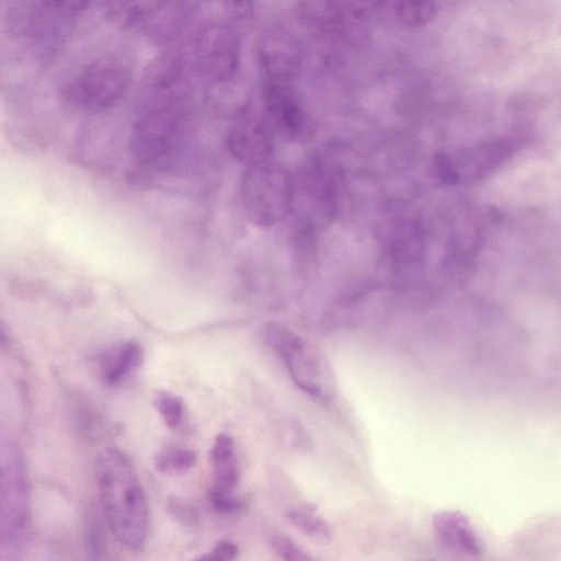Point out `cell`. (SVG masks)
<instances>
[{
    "mask_svg": "<svg viewBox=\"0 0 561 561\" xmlns=\"http://www.w3.org/2000/svg\"><path fill=\"white\" fill-rule=\"evenodd\" d=\"M196 462L197 454L184 447H165L156 457V467L161 472H185Z\"/></svg>",
    "mask_w": 561,
    "mask_h": 561,
    "instance_id": "d6986e66",
    "label": "cell"
},
{
    "mask_svg": "<svg viewBox=\"0 0 561 561\" xmlns=\"http://www.w3.org/2000/svg\"><path fill=\"white\" fill-rule=\"evenodd\" d=\"M515 145L508 138L491 139L465 150L456 160L450 157L456 180L483 178L514 152Z\"/></svg>",
    "mask_w": 561,
    "mask_h": 561,
    "instance_id": "8fae6325",
    "label": "cell"
},
{
    "mask_svg": "<svg viewBox=\"0 0 561 561\" xmlns=\"http://www.w3.org/2000/svg\"><path fill=\"white\" fill-rule=\"evenodd\" d=\"M195 8L196 0H164L141 24L144 33L156 43H169L183 31Z\"/></svg>",
    "mask_w": 561,
    "mask_h": 561,
    "instance_id": "7c38bea8",
    "label": "cell"
},
{
    "mask_svg": "<svg viewBox=\"0 0 561 561\" xmlns=\"http://www.w3.org/2000/svg\"><path fill=\"white\" fill-rule=\"evenodd\" d=\"M264 111L273 126L289 136H300L306 117L296 93L286 82L267 80L264 85Z\"/></svg>",
    "mask_w": 561,
    "mask_h": 561,
    "instance_id": "30bf717a",
    "label": "cell"
},
{
    "mask_svg": "<svg viewBox=\"0 0 561 561\" xmlns=\"http://www.w3.org/2000/svg\"><path fill=\"white\" fill-rule=\"evenodd\" d=\"M291 431H293L294 444L301 449H305V448L310 449L311 438H310L308 432L304 428V426L299 422L293 423Z\"/></svg>",
    "mask_w": 561,
    "mask_h": 561,
    "instance_id": "f546056e",
    "label": "cell"
},
{
    "mask_svg": "<svg viewBox=\"0 0 561 561\" xmlns=\"http://www.w3.org/2000/svg\"><path fill=\"white\" fill-rule=\"evenodd\" d=\"M0 507L2 543H20L30 529V486L23 461L11 448L2 459Z\"/></svg>",
    "mask_w": 561,
    "mask_h": 561,
    "instance_id": "8992f818",
    "label": "cell"
},
{
    "mask_svg": "<svg viewBox=\"0 0 561 561\" xmlns=\"http://www.w3.org/2000/svg\"><path fill=\"white\" fill-rule=\"evenodd\" d=\"M273 124L267 114L250 105L238 113L229 131L231 153L247 167L270 160L273 149Z\"/></svg>",
    "mask_w": 561,
    "mask_h": 561,
    "instance_id": "ba28073f",
    "label": "cell"
},
{
    "mask_svg": "<svg viewBox=\"0 0 561 561\" xmlns=\"http://www.w3.org/2000/svg\"><path fill=\"white\" fill-rule=\"evenodd\" d=\"M148 88L133 126L130 150L144 167L172 171L187 158L195 127L183 62L175 58L158 61L149 71Z\"/></svg>",
    "mask_w": 561,
    "mask_h": 561,
    "instance_id": "6da1fadb",
    "label": "cell"
},
{
    "mask_svg": "<svg viewBox=\"0 0 561 561\" xmlns=\"http://www.w3.org/2000/svg\"><path fill=\"white\" fill-rule=\"evenodd\" d=\"M168 511L172 517L185 526H194L198 522V514L194 506L182 499H170Z\"/></svg>",
    "mask_w": 561,
    "mask_h": 561,
    "instance_id": "484cf974",
    "label": "cell"
},
{
    "mask_svg": "<svg viewBox=\"0 0 561 561\" xmlns=\"http://www.w3.org/2000/svg\"><path fill=\"white\" fill-rule=\"evenodd\" d=\"M286 517L295 527L313 539L328 540L331 537V528L327 520L310 506H294L286 512Z\"/></svg>",
    "mask_w": 561,
    "mask_h": 561,
    "instance_id": "e0dca14e",
    "label": "cell"
},
{
    "mask_svg": "<svg viewBox=\"0 0 561 561\" xmlns=\"http://www.w3.org/2000/svg\"><path fill=\"white\" fill-rule=\"evenodd\" d=\"M224 5L229 15L244 20L253 15V0H224Z\"/></svg>",
    "mask_w": 561,
    "mask_h": 561,
    "instance_id": "83f0119b",
    "label": "cell"
},
{
    "mask_svg": "<svg viewBox=\"0 0 561 561\" xmlns=\"http://www.w3.org/2000/svg\"><path fill=\"white\" fill-rule=\"evenodd\" d=\"M208 501L215 512L222 515H231L243 508V502L233 493L208 491Z\"/></svg>",
    "mask_w": 561,
    "mask_h": 561,
    "instance_id": "d4e9b609",
    "label": "cell"
},
{
    "mask_svg": "<svg viewBox=\"0 0 561 561\" xmlns=\"http://www.w3.org/2000/svg\"><path fill=\"white\" fill-rule=\"evenodd\" d=\"M241 41L238 32L228 23L214 21L197 34L193 57L198 70L215 82H228L240 65Z\"/></svg>",
    "mask_w": 561,
    "mask_h": 561,
    "instance_id": "52a82bcc",
    "label": "cell"
},
{
    "mask_svg": "<svg viewBox=\"0 0 561 561\" xmlns=\"http://www.w3.org/2000/svg\"><path fill=\"white\" fill-rule=\"evenodd\" d=\"M259 61L267 80L290 83L299 73L302 51L298 41L282 30H272L262 36Z\"/></svg>",
    "mask_w": 561,
    "mask_h": 561,
    "instance_id": "9c48e42d",
    "label": "cell"
},
{
    "mask_svg": "<svg viewBox=\"0 0 561 561\" xmlns=\"http://www.w3.org/2000/svg\"><path fill=\"white\" fill-rule=\"evenodd\" d=\"M84 540L89 556L101 559L105 552V535L98 515L92 510L85 517Z\"/></svg>",
    "mask_w": 561,
    "mask_h": 561,
    "instance_id": "44dd1931",
    "label": "cell"
},
{
    "mask_svg": "<svg viewBox=\"0 0 561 561\" xmlns=\"http://www.w3.org/2000/svg\"><path fill=\"white\" fill-rule=\"evenodd\" d=\"M383 0H345L354 15L366 16L377 10Z\"/></svg>",
    "mask_w": 561,
    "mask_h": 561,
    "instance_id": "f1b7e54d",
    "label": "cell"
},
{
    "mask_svg": "<svg viewBox=\"0 0 561 561\" xmlns=\"http://www.w3.org/2000/svg\"><path fill=\"white\" fill-rule=\"evenodd\" d=\"M131 82L129 65L121 57L105 56L79 70L61 89V99L71 110L99 113L117 104Z\"/></svg>",
    "mask_w": 561,
    "mask_h": 561,
    "instance_id": "277c9868",
    "label": "cell"
},
{
    "mask_svg": "<svg viewBox=\"0 0 561 561\" xmlns=\"http://www.w3.org/2000/svg\"><path fill=\"white\" fill-rule=\"evenodd\" d=\"M153 405L164 424L171 428H179L184 420L183 400L169 391H159L153 399Z\"/></svg>",
    "mask_w": 561,
    "mask_h": 561,
    "instance_id": "ffe728a7",
    "label": "cell"
},
{
    "mask_svg": "<svg viewBox=\"0 0 561 561\" xmlns=\"http://www.w3.org/2000/svg\"><path fill=\"white\" fill-rule=\"evenodd\" d=\"M295 11L300 24L316 35L334 36L344 28V14L333 0H298Z\"/></svg>",
    "mask_w": 561,
    "mask_h": 561,
    "instance_id": "5bb4252c",
    "label": "cell"
},
{
    "mask_svg": "<svg viewBox=\"0 0 561 561\" xmlns=\"http://www.w3.org/2000/svg\"><path fill=\"white\" fill-rule=\"evenodd\" d=\"M164 0H107L110 18L123 25H141Z\"/></svg>",
    "mask_w": 561,
    "mask_h": 561,
    "instance_id": "2e32d148",
    "label": "cell"
},
{
    "mask_svg": "<svg viewBox=\"0 0 561 561\" xmlns=\"http://www.w3.org/2000/svg\"><path fill=\"white\" fill-rule=\"evenodd\" d=\"M94 0H42L43 11L50 18L70 19L90 7Z\"/></svg>",
    "mask_w": 561,
    "mask_h": 561,
    "instance_id": "7402d4cb",
    "label": "cell"
},
{
    "mask_svg": "<svg viewBox=\"0 0 561 561\" xmlns=\"http://www.w3.org/2000/svg\"><path fill=\"white\" fill-rule=\"evenodd\" d=\"M394 12L404 26L421 27L433 20L436 5L434 0H396Z\"/></svg>",
    "mask_w": 561,
    "mask_h": 561,
    "instance_id": "ac0fdd59",
    "label": "cell"
},
{
    "mask_svg": "<svg viewBox=\"0 0 561 561\" xmlns=\"http://www.w3.org/2000/svg\"><path fill=\"white\" fill-rule=\"evenodd\" d=\"M261 336L280 357L291 379L304 392L319 400H330L335 396L333 369L314 344L278 322L265 323Z\"/></svg>",
    "mask_w": 561,
    "mask_h": 561,
    "instance_id": "3957f363",
    "label": "cell"
},
{
    "mask_svg": "<svg viewBox=\"0 0 561 561\" xmlns=\"http://www.w3.org/2000/svg\"><path fill=\"white\" fill-rule=\"evenodd\" d=\"M238 552L239 549L237 545L228 540H221L207 554L201 557V559L229 561L236 559Z\"/></svg>",
    "mask_w": 561,
    "mask_h": 561,
    "instance_id": "4316f807",
    "label": "cell"
},
{
    "mask_svg": "<svg viewBox=\"0 0 561 561\" xmlns=\"http://www.w3.org/2000/svg\"><path fill=\"white\" fill-rule=\"evenodd\" d=\"M433 528L445 547L466 554L480 553L478 537L462 514L451 511L438 512L433 515Z\"/></svg>",
    "mask_w": 561,
    "mask_h": 561,
    "instance_id": "4fadbf2b",
    "label": "cell"
},
{
    "mask_svg": "<svg viewBox=\"0 0 561 561\" xmlns=\"http://www.w3.org/2000/svg\"><path fill=\"white\" fill-rule=\"evenodd\" d=\"M94 477L108 529L129 551H141L148 536V504L130 460L118 449H103L94 461Z\"/></svg>",
    "mask_w": 561,
    "mask_h": 561,
    "instance_id": "7a4b0ae2",
    "label": "cell"
},
{
    "mask_svg": "<svg viewBox=\"0 0 561 561\" xmlns=\"http://www.w3.org/2000/svg\"><path fill=\"white\" fill-rule=\"evenodd\" d=\"M270 545L280 559L287 561H310L312 557L298 547L289 537L276 534L272 536Z\"/></svg>",
    "mask_w": 561,
    "mask_h": 561,
    "instance_id": "cb8c5ba5",
    "label": "cell"
},
{
    "mask_svg": "<svg viewBox=\"0 0 561 561\" xmlns=\"http://www.w3.org/2000/svg\"><path fill=\"white\" fill-rule=\"evenodd\" d=\"M288 175L268 161L249 165L241 180V201L249 218L259 226L277 224L291 203Z\"/></svg>",
    "mask_w": 561,
    "mask_h": 561,
    "instance_id": "5b68a950",
    "label": "cell"
},
{
    "mask_svg": "<svg viewBox=\"0 0 561 561\" xmlns=\"http://www.w3.org/2000/svg\"><path fill=\"white\" fill-rule=\"evenodd\" d=\"M142 359L141 345L136 340H128L106 351L99 358L103 381L111 387L121 385Z\"/></svg>",
    "mask_w": 561,
    "mask_h": 561,
    "instance_id": "9a60e30c",
    "label": "cell"
},
{
    "mask_svg": "<svg viewBox=\"0 0 561 561\" xmlns=\"http://www.w3.org/2000/svg\"><path fill=\"white\" fill-rule=\"evenodd\" d=\"M209 461L214 470L236 462L234 442L230 435L220 433L216 436L209 450Z\"/></svg>",
    "mask_w": 561,
    "mask_h": 561,
    "instance_id": "603a6c76",
    "label": "cell"
}]
</instances>
